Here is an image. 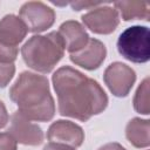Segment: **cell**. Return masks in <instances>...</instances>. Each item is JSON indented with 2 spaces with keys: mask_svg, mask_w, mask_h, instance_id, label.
<instances>
[{
  "mask_svg": "<svg viewBox=\"0 0 150 150\" xmlns=\"http://www.w3.org/2000/svg\"><path fill=\"white\" fill-rule=\"evenodd\" d=\"M64 45L57 32L46 35H33L21 47L23 62L33 70L47 74L64 55Z\"/></svg>",
  "mask_w": 150,
  "mask_h": 150,
  "instance_id": "3",
  "label": "cell"
},
{
  "mask_svg": "<svg viewBox=\"0 0 150 150\" xmlns=\"http://www.w3.org/2000/svg\"><path fill=\"white\" fill-rule=\"evenodd\" d=\"M47 138L50 142L64 144L76 149L81 146L84 141V131L80 125L71 121L59 120L49 125Z\"/></svg>",
  "mask_w": 150,
  "mask_h": 150,
  "instance_id": "9",
  "label": "cell"
},
{
  "mask_svg": "<svg viewBox=\"0 0 150 150\" xmlns=\"http://www.w3.org/2000/svg\"><path fill=\"white\" fill-rule=\"evenodd\" d=\"M125 137L135 148H148L150 145V121L139 117L131 118L125 127Z\"/></svg>",
  "mask_w": 150,
  "mask_h": 150,
  "instance_id": "13",
  "label": "cell"
},
{
  "mask_svg": "<svg viewBox=\"0 0 150 150\" xmlns=\"http://www.w3.org/2000/svg\"><path fill=\"white\" fill-rule=\"evenodd\" d=\"M97 150H127L122 144L116 143V142H111V143H107L104 145H102L101 148H98Z\"/></svg>",
  "mask_w": 150,
  "mask_h": 150,
  "instance_id": "22",
  "label": "cell"
},
{
  "mask_svg": "<svg viewBox=\"0 0 150 150\" xmlns=\"http://www.w3.org/2000/svg\"><path fill=\"white\" fill-rule=\"evenodd\" d=\"M114 8L120 13L124 21L130 20H149L150 5L145 1H116Z\"/></svg>",
  "mask_w": 150,
  "mask_h": 150,
  "instance_id": "14",
  "label": "cell"
},
{
  "mask_svg": "<svg viewBox=\"0 0 150 150\" xmlns=\"http://www.w3.org/2000/svg\"><path fill=\"white\" fill-rule=\"evenodd\" d=\"M107 56V48L103 42L97 39H89L87 46L79 50L77 53H73L69 55V59L76 66L84 68L87 70L97 69Z\"/></svg>",
  "mask_w": 150,
  "mask_h": 150,
  "instance_id": "10",
  "label": "cell"
},
{
  "mask_svg": "<svg viewBox=\"0 0 150 150\" xmlns=\"http://www.w3.org/2000/svg\"><path fill=\"white\" fill-rule=\"evenodd\" d=\"M43 150H76L71 146L64 145V144H60V143H54V142H49L48 144L45 145Z\"/></svg>",
  "mask_w": 150,
  "mask_h": 150,
  "instance_id": "21",
  "label": "cell"
},
{
  "mask_svg": "<svg viewBox=\"0 0 150 150\" xmlns=\"http://www.w3.org/2000/svg\"><path fill=\"white\" fill-rule=\"evenodd\" d=\"M103 81L114 96L125 97L135 84L136 73L128 64L116 61L105 68Z\"/></svg>",
  "mask_w": 150,
  "mask_h": 150,
  "instance_id": "6",
  "label": "cell"
},
{
  "mask_svg": "<svg viewBox=\"0 0 150 150\" xmlns=\"http://www.w3.org/2000/svg\"><path fill=\"white\" fill-rule=\"evenodd\" d=\"M52 82L61 116L87 122L108 105V96L100 83L69 66L59 68L53 74Z\"/></svg>",
  "mask_w": 150,
  "mask_h": 150,
  "instance_id": "1",
  "label": "cell"
},
{
  "mask_svg": "<svg viewBox=\"0 0 150 150\" xmlns=\"http://www.w3.org/2000/svg\"><path fill=\"white\" fill-rule=\"evenodd\" d=\"M28 33L22 20L14 15L7 14L0 20V45L11 48H18Z\"/></svg>",
  "mask_w": 150,
  "mask_h": 150,
  "instance_id": "11",
  "label": "cell"
},
{
  "mask_svg": "<svg viewBox=\"0 0 150 150\" xmlns=\"http://www.w3.org/2000/svg\"><path fill=\"white\" fill-rule=\"evenodd\" d=\"M9 121V115L2 101H0V129L5 128Z\"/></svg>",
  "mask_w": 150,
  "mask_h": 150,
  "instance_id": "20",
  "label": "cell"
},
{
  "mask_svg": "<svg viewBox=\"0 0 150 150\" xmlns=\"http://www.w3.org/2000/svg\"><path fill=\"white\" fill-rule=\"evenodd\" d=\"M19 54V48H11L0 45V63H13Z\"/></svg>",
  "mask_w": 150,
  "mask_h": 150,
  "instance_id": "17",
  "label": "cell"
},
{
  "mask_svg": "<svg viewBox=\"0 0 150 150\" xmlns=\"http://www.w3.org/2000/svg\"><path fill=\"white\" fill-rule=\"evenodd\" d=\"M134 109L142 114L149 115L150 114V103H149V77H145L138 86L134 100Z\"/></svg>",
  "mask_w": 150,
  "mask_h": 150,
  "instance_id": "15",
  "label": "cell"
},
{
  "mask_svg": "<svg viewBox=\"0 0 150 150\" xmlns=\"http://www.w3.org/2000/svg\"><path fill=\"white\" fill-rule=\"evenodd\" d=\"M7 132H9L18 143L23 145L36 146L40 145L45 138L42 129L19 111L12 115Z\"/></svg>",
  "mask_w": 150,
  "mask_h": 150,
  "instance_id": "8",
  "label": "cell"
},
{
  "mask_svg": "<svg viewBox=\"0 0 150 150\" xmlns=\"http://www.w3.org/2000/svg\"><path fill=\"white\" fill-rule=\"evenodd\" d=\"M18 142L9 132H0V150H16Z\"/></svg>",
  "mask_w": 150,
  "mask_h": 150,
  "instance_id": "18",
  "label": "cell"
},
{
  "mask_svg": "<svg viewBox=\"0 0 150 150\" xmlns=\"http://www.w3.org/2000/svg\"><path fill=\"white\" fill-rule=\"evenodd\" d=\"M84 26L95 34H110L120 25L118 12L110 6H100L81 16Z\"/></svg>",
  "mask_w": 150,
  "mask_h": 150,
  "instance_id": "7",
  "label": "cell"
},
{
  "mask_svg": "<svg viewBox=\"0 0 150 150\" xmlns=\"http://www.w3.org/2000/svg\"><path fill=\"white\" fill-rule=\"evenodd\" d=\"M57 33L63 41L64 49L70 54L84 48L90 39L86 28L75 20H68L61 23Z\"/></svg>",
  "mask_w": 150,
  "mask_h": 150,
  "instance_id": "12",
  "label": "cell"
},
{
  "mask_svg": "<svg viewBox=\"0 0 150 150\" xmlns=\"http://www.w3.org/2000/svg\"><path fill=\"white\" fill-rule=\"evenodd\" d=\"M11 100L18 111L30 121L48 122L55 115V103L49 81L38 73L22 71L9 89Z\"/></svg>",
  "mask_w": 150,
  "mask_h": 150,
  "instance_id": "2",
  "label": "cell"
},
{
  "mask_svg": "<svg viewBox=\"0 0 150 150\" xmlns=\"http://www.w3.org/2000/svg\"><path fill=\"white\" fill-rule=\"evenodd\" d=\"M102 5V2H83V1H75L70 2V6L74 11H81L84 8H90V7H96Z\"/></svg>",
  "mask_w": 150,
  "mask_h": 150,
  "instance_id": "19",
  "label": "cell"
},
{
  "mask_svg": "<svg viewBox=\"0 0 150 150\" xmlns=\"http://www.w3.org/2000/svg\"><path fill=\"white\" fill-rule=\"evenodd\" d=\"M19 18L26 25L28 32L41 33L54 25L55 12L45 2L28 1L21 6Z\"/></svg>",
  "mask_w": 150,
  "mask_h": 150,
  "instance_id": "5",
  "label": "cell"
},
{
  "mask_svg": "<svg viewBox=\"0 0 150 150\" xmlns=\"http://www.w3.org/2000/svg\"><path fill=\"white\" fill-rule=\"evenodd\" d=\"M117 50L128 61L145 63L150 60V32L146 26L135 25L124 29L117 39Z\"/></svg>",
  "mask_w": 150,
  "mask_h": 150,
  "instance_id": "4",
  "label": "cell"
},
{
  "mask_svg": "<svg viewBox=\"0 0 150 150\" xmlns=\"http://www.w3.org/2000/svg\"><path fill=\"white\" fill-rule=\"evenodd\" d=\"M15 73L14 63H0V88H5Z\"/></svg>",
  "mask_w": 150,
  "mask_h": 150,
  "instance_id": "16",
  "label": "cell"
}]
</instances>
